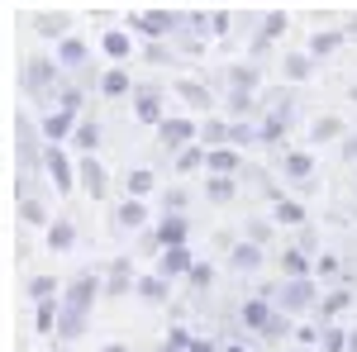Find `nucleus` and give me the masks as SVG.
Segmentation results:
<instances>
[{
  "mask_svg": "<svg viewBox=\"0 0 357 352\" xmlns=\"http://www.w3.org/2000/svg\"><path fill=\"white\" fill-rule=\"evenodd\" d=\"M96 296H105V267H82L62 286V319H57V348H72L91 324Z\"/></svg>",
  "mask_w": 357,
  "mask_h": 352,
  "instance_id": "f257e3e1",
  "label": "nucleus"
},
{
  "mask_svg": "<svg viewBox=\"0 0 357 352\" xmlns=\"http://www.w3.org/2000/svg\"><path fill=\"white\" fill-rule=\"evenodd\" d=\"M238 324H243L252 338H262V343H291V333H296L291 314H286L267 291H257V296H248L243 305H238Z\"/></svg>",
  "mask_w": 357,
  "mask_h": 352,
  "instance_id": "f03ea898",
  "label": "nucleus"
},
{
  "mask_svg": "<svg viewBox=\"0 0 357 352\" xmlns=\"http://www.w3.org/2000/svg\"><path fill=\"white\" fill-rule=\"evenodd\" d=\"M257 291H267L291 319H301V314H314V305L324 296V281L319 276H281L276 286H257Z\"/></svg>",
  "mask_w": 357,
  "mask_h": 352,
  "instance_id": "7ed1b4c3",
  "label": "nucleus"
},
{
  "mask_svg": "<svg viewBox=\"0 0 357 352\" xmlns=\"http://www.w3.org/2000/svg\"><path fill=\"white\" fill-rule=\"evenodd\" d=\"M62 62L57 57H29L24 62V72H20V86H24V95H33V100H53L57 91H62Z\"/></svg>",
  "mask_w": 357,
  "mask_h": 352,
  "instance_id": "20e7f679",
  "label": "nucleus"
},
{
  "mask_svg": "<svg viewBox=\"0 0 357 352\" xmlns=\"http://www.w3.org/2000/svg\"><path fill=\"white\" fill-rule=\"evenodd\" d=\"M176 243H191V215L186 210H162L143 229V247L162 252V247H176Z\"/></svg>",
  "mask_w": 357,
  "mask_h": 352,
  "instance_id": "39448f33",
  "label": "nucleus"
},
{
  "mask_svg": "<svg viewBox=\"0 0 357 352\" xmlns=\"http://www.w3.org/2000/svg\"><path fill=\"white\" fill-rule=\"evenodd\" d=\"M43 176H48V186H57V195H72V190L82 186L77 162L67 158V148H62V143H48V153H43Z\"/></svg>",
  "mask_w": 357,
  "mask_h": 352,
  "instance_id": "423d86ee",
  "label": "nucleus"
},
{
  "mask_svg": "<svg viewBox=\"0 0 357 352\" xmlns=\"http://www.w3.org/2000/svg\"><path fill=\"white\" fill-rule=\"evenodd\" d=\"M291 119H296V105H291V100H276V105L257 119V143L281 148V143H286V134H291Z\"/></svg>",
  "mask_w": 357,
  "mask_h": 352,
  "instance_id": "0eeeda50",
  "label": "nucleus"
},
{
  "mask_svg": "<svg viewBox=\"0 0 357 352\" xmlns=\"http://www.w3.org/2000/svg\"><path fill=\"white\" fill-rule=\"evenodd\" d=\"M353 305H357L353 281H338V286H324V296H319V305H314V319H319V324H333V319H343V314H348Z\"/></svg>",
  "mask_w": 357,
  "mask_h": 352,
  "instance_id": "6e6552de",
  "label": "nucleus"
},
{
  "mask_svg": "<svg viewBox=\"0 0 357 352\" xmlns=\"http://www.w3.org/2000/svg\"><path fill=\"white\" fill-rule=\"evenodd\" d=\"M129 24H134V33H143V38H176L186 20H181L176 10H143V15L129 20Z\"/></svg>",
  "mask_w": 357,
  "mask_h": 352,
  "instance_id": "1a4fd4ad",
  "label": "nucleus"
},
{
  "mask_svg": "<svg viewBox=\"0 0 357 352\" xmlns=\"http://www.w3.org/2000/svg\"><path fill=\"white\" fill-rule=\"evenodd\" d=\"M195 138H200V124H195L191 114H167L162 124H158V143H162L167 153H181V148H191Z\"/></svg>",
  "mask_w": 357,
  "mask_h": 352,
  "instance_id": "9d476101",
  "label": "nucleus"
},
{
  "mask_svg": "<svg viewBox=\"0 0 357 352\" xmlns=\"http://www.w3.org/2000/svg\"><path fill=\"white\" fill-rule=\"evenodd\" d=\"M77 124H82V109H67V105H57V100H53V109L38 119V129H43L48 143H72Z\"/></svg>",
  "mask_w": 357,
  "mask_h": 352,
  "instance_id": "9b49d317",
  "label": "nucleus"
},
{
  "mask_svg": "<svg viewBox=\"0 0 357 352\" xmlns=\"http://www.w3.org/2000/svg\"><path fill=\"white\" fill-rule=\"evenodd\" d=\"M134 119L148 124V129H158L167 119V95L158 86H134Z\"/></svg>",
  "mask_w": 357,
  "mask_h": 352,
  "instance_id": "f8f14e48",
  "label": "nucleus"
},
{
  "mask_svg": "<svg viewBox=\"0 0 357 352\" xmlns=\"http://www.w3.org/2000/svg\"><path fill=\"white\" fill-rule=\"evenodd\" d=\"M77 176H82V190L100 205L105 195H110V171H105V162L96 158V153H82V162H77Z\"/></svg>",
  "mask_w": 357,
  "mask_h": 352,
  "instance_id": "ddd939ff",
  "label": "nucleus"
},
{
  "mask_svg": "<svg viewBox=\"0 0 357 352\" xmlns=\"http://www.w3.org/2000/svg\"><path fill=\"white\" fill-rule=\"evenodd\" d=\"M195 262H200V257L191 252V243H176V247H162V252H158V262H153V271H162L167 281H186Z\"/></svg>",
  "mask_w": 357,
  "mask_h": 352,
  "instance_id": "4468645a",
  "label": "nucleus"
},
{
  "mask_svg": "<svg viewBox=\"0 0 357 352\" xmlns=\"http://www.w3.org/2000/svg\"><path fill=\"white\" fill-rule=\"evenodd\" d=\"M134 286H138V276H134V257H129V252L110 257V262H105V296L119 300V296H129Z\"/></svg>",
  "mask_w": 357,
  "mask_h": 352,
  "instance_id": "2eb2a0df",
  "label": "nucleus"
},
{
  "mask_svg": "<svg viewBox=\"0 0 357 352\" xmlns=\"http://www.w3.org/2000/svg\"><path fill=\"white\" fill-rule=\"evenodd\" d=\"M148 224H153V215L138 195H124V205H114V234H143Z\"/></svg>",
  "mask_w": 357,
  "mask_h": 352,
  "instance_id": "dca6fc26",
  "label": "nucleus"
},
{
  "mask_svg": "<svg viewBox=\"0 0 357 352\" xmlns=\"http://www.w3.org/2000/svg\"><path fill=\"white\" fill-rule=\"evenodd\" d=\"M262 262H267V247L252 243V238H243V243L229 247V271H238V276H252V271H262Z\"/></svg>",
  "mask_w": 357,
  "mask_h": 352,
  "instance_id": "f3484780",
  "label": "nucleus"
},
{
  "mask_svg": "<svg viewBox=\"0 0 357 352\" xmlns=\"http://www.w3.org/2000/svg\"><path fill=\"white\" fill-rule=\"evenodd\" d=\"M281 171H286V181L310 186V181H314V153H305V148H281Z\"/></svg>",
  "mask_w": 357,
  "mask_h": 352,
  "instance_id": "a211bd4d",
  "label": "nucleus"
},
{
  "mask_svg": "<svg viewBox=\"0 0 357 352\" xmlns=\"http://www.w3.org/2000/svg\"><path fill=\"white\" fill-rule=\"evenodd\" d=\"M276 271H281V276H314V252H310V247H281V252H276Z\"/></svg>",
  "mask_w": 357,
  "mask_h": 352,
  "instance_id": "6ab92c4d",
  "label": "nucleus"
},
{
  "mask_svg": "<svg viewBox=\"0 0 357 352\" xmlns=\"http://www.w3.org/2000/svg\"><path fill=\"white\" fill-rule=\"evenodd\" d=\"M243 148H234V143H215L210 148V158H205V171H220V176H238L243 171Z\"/></svg>",
  "mask_w": 357,
  "mask_h": 352,
  "instance_id": "aec40b11",
  "label": "nucleus"
},
{
  "mask_svg": "<svg viewBox=\"0 0 357 352\" xmlns=\"http://www.w3.org/2000/svg\"><path fill=\"white\" fill-rule=\"evenodd\" d=\"M172 286H176V281H167L162 271H143L138 286H134V296L148 300V305H167V300H172Z\"/></svg>",
  "mask_w": 357,
  "mask_h": 352,
  "instance_id": "412c9836",
  "label": "nucleus"
},
{
  "mask_svg": "<svg viewBox=\"0 0 357 352\" xmlns=\"http://www.w3.org/2000/svg\"><path fill=\"white\" fill-rule=\"evenodd\" d=\"M43 238H48V252H72V247H77V219L57 215L53 224L43 229Z\"/></svg>",
  "mask_w": 357,
  "mask_h": 352,
  "instance_id": "4be33fe9",
  "label": "nucleus"
},
{
  "mask_svg": "<svg viewBox=\"0 0 357 352\" xmlns=\"http://www.w3.org/2000/svg\"><path fill=\"white\" fill-rule=\"evenodd\" d=\"M15 200H20V219H24L29 229H48V224H53V215H48V205H43L38 190H20Z\"/></svg>",
  "mask_w": 357,
  "mask_h": 352,
  "instance_id": "5701e85b",
  "label": "nucleus"
},
{
  "mask_svg": "<svg viewBox=\"0 0 357 352\" xmlns=\"http://www.w3.org/2000/svg\"><path fill=\"white\" fill-rule=\"evenodd\" d=\"M205 158H210V148L195 138L191 148H181V153H172V171L176 176H195V171H205Z\"/></svg>",
  "mask_w": 357,
  "mask_h": 352,
  "instance_id": "b1692460",
  "label": "nucleus"
},
{
  "mask_svg": "<svg viewBox=\"0 0 357 352\" xmlns=\"http://www.w3.org/2000/svg\"><path fill=\"white\" fill-rule=\"evenodd\" d=\"M57 62L67 67V72H86V62H91V48H86L82 38H57Z\"/></svg>",
  "mask_w": 357,
  "mask_h": 352,
  "instance_id": "393cba45",
  "label": "nucleus"
},
{
  "mask_svg": "<svg viewBox=\"0 0 357 352\" xmlns=\"http://www.w3.org/2000/svg\"><path fill=\"white\" fill-rule=\"evenodd\" d=\"M205 200H210V205H229V200H238V176L205 171Z\"/></svg>",
  "mask_w": 357,
  "mask_h": 352,
  "instance_id": "a878e982",
  "label": "nucleus"
},
{
  "mask_svg": "<svg viewBox=\"0 0 357 352\" xmlns=\"http://www.w3.org/2000/svg\"><path fill=\"white\" fill-rule=\"evenodd\" d=\"M172 91H176V95H181V100H186L191 109H210V105H215L210 86H205V82H195V77H181V82H172Z\"/></svg>",
  "mask_w": 357,
  "mask_h": 352,
  "instance_id": "bb28decb",
  "label": "nucleus"
},
{
  "mask_svg": "<svg viewBox=\"0 0 357 352\" xmlns=\"http://www.w3.org/2000/svg\"><path fill=\"white\" fill-rule=\"evenodd\" d=\"M57 319H62V296H57V300H38V305H33V333L53 338Z\"/></svg>",
  "mask_w": 357,
  "mask_h": 352,
  "instance_id": "cd10ccee",
  "label": "nucleus"
},
{
  "mask_svg": "<svg viewBox=\"0 0 357 352\" xmlns=\"http://www.w3.org/2000/svg\"><path fill=\"white\" fill-rule=\"evenodd\" d=\"M100 53L114 57V62H129V57H134V38H129L124 29H105V33H100Z\"/></svg>",
  "mask_w": 357,
  "mask_h": 352,
  "instance_id": "c85d7f7f",
  "label": "nucleus"
},
{
  "mask_svg": "<svg viewBox=\"0 0 357 352\" xmlns=\"http://www.w3.org/2000/svg\"><path fill=\"white\" fill-rule=\"evenodd\" d=\"M252 109H257V91L229 86V95H224V114H229V119H248Z\"/></svg>",
  "mask_w": 357,
  "mask_h": 352,
  "instance_id": "c756f323",
  "label": "nucleus"
},
{
  "mask_svg": "<svg viewBox=\"0 0 357 352\" xmlns=\"http://www.w3.org/2000/svg\"><path fill=\"white\" fill-rule=\"evenodd\" d=\"M158 190V171H148V167H134V171H124V195H138V200H148Z\"/></svg>",
  "mask_w": 357,
  "mask_h": 352,
  "instance_id": "7c9ffc66",
  "label": "nucleus"
},
{
  "mask_svg": "<svg viewBox=\"0 0 357 352\" xmlns=\"http://www.w3.org/2000/svg\"><path fill=\"white\" fill-rule=\"evenodd\" d=\"M314 276H319L324 286H338V281H348V271H343V257H338V252H314Z\"/></svg>",
  "mask_w": 357,
  "mask_h": 352,
  "instance_id": "2f4dec72",
  "label": "nucleus"
},
{
  "mask_svg": "<svg viewBox=\"0 0 357 352\" xmlns=\"http://www.w3.org/2000/svg\"><path fill=\"white\" fill-rule=\"evenodd\" d=\"M129 91H134V77H129L124 67L100 72V95H105V100H119V95H129Z\"/></svg>",
  "mask_w": 357,
  "mask_h": 352,
  "instance_id": "473e14b6",
  "label": "nucleus"
},
{
  "mask_svg": "<svg viewBox=\"0 0 357 352\" xmlns=\"http://www.w3.org/2000/svg\"><path fill=\"white\" fill-rule=\"evenodd\" d=\"M272 219L276 224H286V229H305V205L301 200H286V195H276V205H272Z\"/></svg>",
  "mask_w": 357,
  "mask_h": 352,
  "instance_id": "72a5a7b5",
  "label": "nucleus"
},
{
  "mask_svg": "<svg viewBox=\"0 0 357 352\" xmlns=\"http://www.w3.org/2000/svg\"><path fill=\"white\" fill-rule=\"evenodd\" d=\"M100 138H105L100 119H82V124H77V134H72V148H77V153H96V148H100Z\"/></svg>",
  "mask_w": 357,
  "mask_h": 352,
  "instance_id": "f704fd0d",
  "label": "nucleus"
},
{
  "mask_svg": "<svg viewBox=\"0 0 357 352\" xmlns=\"http://www.w3.org/2000/svg\"><path fill=\"white\" fill-rule=\"evenodd\" d=\"M314 62H319L314 53H291L281 62V72H286V82H310L314 77Z\"/></svg>",
  "mask_w": 357,
  "mask_h": 352,
  "instance_id": "c9c22d12",
  "label": "nucleus"
},
{
  "mask_svg": "<svg viewBox=\"0 0 357 352\" xmlns=\"http://www.w3.org/2000/svg\"><path fill=\"white\" fill-rule=\"evenodd\" d=\"M29 305H38V300H57L62 296V281L57 276H29Z\"/></svg>",
  "mask_w": 357,
  "mask_h": 352,
  "instance_id": "e433bc0d",
  "label": "nucleus"
},
{
  "mask_svg": "<svg viewBox=\"0 0 357 352\" xmlns=\"http://www.w3.org/2000/svg\"><path fill=\"white\" fill-rule=\"evenodd\" d=\"M343 38H348L343 29H319V33L310 38V53H314V57H329V53H338V48H343Z\"/></svg>",
  "mask_w": 357,
  "mask_h": 352,
  "instance_id": "4c0bfd02",
  "label": "nucleus"
},
{
  "mask_svg": "<svg viewBox=\"0 0 357 352\" xmlns=\"http://www.w3.org/2000/svg\"><path fill=\"white\" fill-rule=\"evenodd\" d=\"M67 24H72V20H67V15H62V10H48V15H33V29H38V33H43V38H67Z\"/></svg>",
  "mask_w": 357,
  "mask_h": 352,
  "instance_id": "58836bf2",
  "label": "nucleus"
},
{
  "mask_svg": "<svg viewBox=\"0 0 357 352\" xmlns=\"http://www.w3.org/2000/svg\"><path fill=\"white\" fill-rule=\"evenodd\" d=\"M281 33H286V15H267V20H262V33L252 38V53H267V43L281 38Z\"/></svg>",
  "mask_w": 357,
  "mask_h": 352,
  "instance_id": "ea45409f",
  "label": "nucleus"
},
{
  "mask_svg": "<svg viewBox=\"0 0 357 352\" xmlns=\"http://www.w3.org/2000/svg\"><path fill=\"white\" fill-rule=\"evenodd\" d=\"M200 143H205V148H215V143H229V114H215V119H205V124H200Z\"/></svg>",
  "mask_w": 357,
  "mask_h": 352,
  "instance_id": "a19ab883",
  "label": "nucleus"
},
{
  "mask_svg": "<svg viewBox=\"0 0 357 352\" xmlns=\"http://www.w3.org/2000/svg\"><path fill=\"white\" fill-rule=\"evenodd\" d=\"M338 134H343V119H338V114H319V119L310 124V138H314V143H333Z\"/></svg>",
  "mask_w": 357,
  "mask_h": 352,
  "instance_id": "79ce46f5",
  "label": "nucleus"
},
{
  "mask_svg": "<svg viewBox=\"0 0 357 352\" xmlns=\"http://www.w3.org/2000/svg\"><path fill=\"white\" fill-rule=\"evenodd\" d=\"M319 352H348V328L338 324H324V333H319Z\"/></svg>",
  "mask_w": 357,
  "mask_h": 352,
  "instance_id": "37998d69",
  "label": "nucleus"
},
{
  "mask_svg": "<svg viewBox=\"0 0 357 352\" xmlns=\"http://www.w3.org/2000/svg\"><path fill=\"white\" fill-rule=\"evenodd\" d=\"M143 57L158 62V67H167V62H176V48H172V38H148V43H143Z\"/></svg>",
  "mask_w": 357,
  "mask_h": 352,
  "instance_id": "c03bdc74",
  "label": "nucleus"
},
{
  "mask_svg": "<svg viewBox=\"0 0 357 352\" xmlns=\"http://www.w3.org/2000/svg\"><path fill=\"white\" fill-rule=\"evenodd\" d=\"M186 286H191V296H205V291L215 286V267H210V262H195L191 276H186Z\"/></svg>",
  "mask_w": 357,
  "mask_h": 352,
  "instance_id": "a18cd8bd",
  "label": "nucleus"
},
{
  "mask_svg": "<svg viewBox=\"0 0 357 352\" xmlns=\"http://www.w3.org/2000/svg\"><path fill=\"white\" fill-rule=\"evenodd\" d=\"M229 143H234V148L257 143V124H252V119H229Z\"/></svg>",
  "mask_w": 357,
  "mask_h": 352,
  "instance_id": "49530a36",
  "label": "nucleus"
},
{
  "mask_svg": "<svg viewBox=\"0 0 357 352\" xmlns=\"http://www.w3.org/2000/svg\"><path fill=\"white\" fill-rule=\"evenodd\" d=\"M243 238H252V243H262V247H272V238H276V234H272V219H257V215H252V219L243 224Z\"/></svg>",
  "mask_w": 357,
  "mask_h": 352,
  "instance_id": "de8ad7c7",
  "label": "nucleus"
},
{
  "mask_svg": "<svg viewBox=\"0 0 357 352\" xmlns=\"http://www.w3.org/2000/svg\"><path fill=\"white\" fill-rule=\"evenodd\" d=\"M319 333H324V324H296L291 348H319Z\"/></svg>",
  "mask_w": 357,
  "mask_h": 352,
  "instance_id": "09e8293b",
  "label": "nucleus"
},
{
  "mask_svg": "<svg viewBox=\"0 0 357 352\" xmlns=\"http://www.w3.org/2000/svg\"><path fill=\"white\" fill-rule=\"evenodd\" d=\"M191 205V190L186 186H167L162 190V210H186Z\"/></svg>",
  "mask_w": 357,
  "mask_h": 352,
  "instance_id": "8fccbe9b",
  "label": "nucleus"
},
{
  "mask_svg": "<svg viewBox=\"0 0 357 352\" xmlns=\"http://www.w3.org/2000/svg\"><path fill=\"white\" fill-rule=\"evenodd\" d=\"M229 86H243V91H257V67H229Z\"/></svg>",
  "mask_w": 357,
  "mask_h": 352,
  "instance_id": "3c124183",
  "label": "nucleus"
},
{
  "mask_svg": "<svg viewBox=\"0 0 357 352\" xmlns=\"http://www.w3.org/2000/svg\"><path fill=\"white\" fill-rule=\"evenodd\" d=\"M191 352H220V343H215V338H205V333H195Z\"/></svg>",
  "mask_w": 357,
  "mask_h": 352,
  "instance_id": "603ef678",
  "label": "nucleus"
},
{
  "mask_svg": "<svg viewBox=\"0 0 357 352\" xmlns=\"http://www.w3.org/2000/svg\"><path fill=\"white\" fill-rule=\"evenodd\" d=\"M220 352H248L243 338H229V343H220Z\"/></svg>",
  "mask_w": 357,
  "mask_h": 352,
  "instance_id": "864d4df0",
  "label": "nucleus"
},
{
  "mask_svg": "<svg viewBox=\"0 0 357 352\" xmlns=\"http://www.w3.org/2000/svg\"><path fill=\"white\" fill-rule=\"evenodd\" d=\"M100 352H134V348H129V343H105Z\"/></svg>",
  "mask_w": 357,
  "mask_h": 352,
  "instance_id": "5fc2aeb1",
  "label": "nucleus"
},
{
  "mask_svg": "<svg viewBox=\"0 0 357 352\" xmlns=\"http://www.w3.org/2000/svg\"><path fill=\"white\" fill-rule=\"evenodd\" d=\"M343 153H348V158H357V134L348 138V143H343Z\"/></svg>",
  "mask_w": 357,
  "mask_h": 352,
  "instance_id": "6e6d98bb",
  "label": "nucleus"
},
{
  "mask_svg": "<svg viewBox=\"0 0 357 352\" xmlns=\"http://www.w3.org/2000/svg\"><path fill=\"white\" fill-rule=\"evenodd\" d=\"M348 352H357V328H348Z\"/></svg>",
  "mask_w": 357,
  "mask_h": 352,
  "instance_id": "4d7b16f0",
  "label": "nucleus"
},
{
  "mask_svg": "<svg viewBox=\"0 0 357 352\" xmlns=\"http://www.w3.org/2000/svg\"><path fill=\"white\" fill-rule=\"evenodd\" d=\"M158 352H186V348H176V343H167V338H162V348H158Z\"/></svg>",
  "mask_w": 357,
  "mask_h": 352,
  "instance_id": "13d9d810",
  "label": "nucleus"
},
{
  "mask_svg": "<svg viewBox=\"0 0 357 352\" xmlns=\"http://www.w3.org/2000/svg\"><path fill=\"white\" fill-rule=\"evenodd\" d=\"M353 100H357V86H353Z\"/></svg>",
  "mask_w": 357,
  "mask_h": 352,
  "instance_id": "bf43d9fd",
  "label": "nucleus"
}]
</instances>
